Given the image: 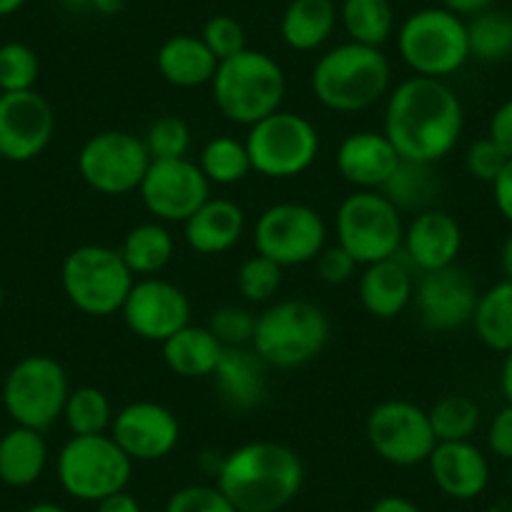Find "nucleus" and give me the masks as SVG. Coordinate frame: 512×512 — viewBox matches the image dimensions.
<instances>
[{
    "instance_id": "obj_48",
    "label": "nucleus",
    "mask_w": 512,
    "mask_h": 512,
    "mask_svg": "<svg viewBox=\"0 0 512 512\" xmlns=\"http://www.w3.org/2000/svg\"><path fill=\"white\" fill-rule=\"evenodd\" d=\"M490 186L497 211H500L502 219L512 226V159L507 161L505 169L500 171V176H497Z\"/></svg>"
},
{
    "instance_id": "obj_39",
    "label": "nucleus",
    "mask_w": 512,
    "mask_h": 512,
    "mask_svg": "<svg viewBox=\"0 0 512 512\" xmlns=\"http://www.w3.org/2000/svg\"><path fill=\"white\" fill-rule=\"evenodd\" d=\"M41 73L36 51L21 41L0 46V93L33 91Z\"/></svg>"
},
{
    "instance_id": "obj_8",
    "label": "nucleus",
    "mask_w": 512,
    "mask_h": 512,
    "mask_svg": "<svg viewBox=\"0 0 512 512\" xmlns=\"http://www.w3.org/2000/svg\"><path fill=\"white\" fill-rule=\"evenodd\" d=\"M56 475L63 490L81 502H98L126 490L134 475V460L111 435H73L61 447Z\"/></svg>"
},
{
    "instance_id": "obj_45",
    "label": "nucleus",
    "mask_w": 512,
    "mask_h": 512,
    "mask_svg": "<svg viewBox=\"0 0 512 512\" xmlns=\"http://www.w3.org/2000/svg\"><path fill=\"white\" fill-rule=\"evenodd\" d=\"M317 264V274L324 284H332V287H339V284L352 282V277L357 274L359 264L354 262V256L349 254L344 246H324L322 254L314 259Z\"/></svg>"
},
{
    "instance_id": "obj_41",
    "label": "nucleus",
    "mask_w": 512,
    "mask_h": 512,
    "mask_svg": "<svg viewBox=\"0 0 512 512\" xmlns=\"http://www.w3.org/2000/svg\"><path fill=\"white\" fill-rule=\"evenodd\" d=\"M206 327L214 332V337L219 339L226 347H249L251 339H254L256 329V314L251 309L239 307V304H226L211 312L209 324Z\"/></svg>"
},
{
    "instance_id": "obj_56",
    "label": "nucleus",
    "mask_w": 512,
    "mask_h": 512,
    "mask_svg": "<svg viewBox=\"0 0 512 512\" xmlns=\"http://www.w3.org/2000/svg\"><path fill=\"white\" fill-rule=\"evenodd\" d=\"M26 512H68L63 505H56V502H36V505L28 507Z\"/></svg>"
},
{
    "instance_id": "obj_19",
    "label": "nucleus",
    "mask_w": 512,
    "mask_h": 512,
    "mask_svg": "<svg viewBox=\"0 0 512 512\" xmlns=\"http://www.w3.org/2000/svg\"><path fill=\"white\" fill-rule=\"evenodd\" d=\"M477 299H480V292L472 277L455 264L440 272L420 274L412 302L417 304V312L427 329L455 332L472 322Z\"/></svg>"
},
{
    "instance_id": "obj_11",
    "label": "nucleus",
    "mask_w": 512,
    "mask_h": 512,
    "mask_svg": "<svg viewBox=\"0 0 512 512\" xmlns=\"http://www.w3.org/2000/svg\"><path fill=\"white\" fill-rule=\"evenodd\" d=\"M405 221L382 191H354L337 209V244L359 267L392 259L402 251Z\"/></svg>"
},
{
    "instance_id": "obj_5",
    "label": "nucleus",
    "mask_w": 512,
    "mask_h": 512,
    "mask_svg": "<svg viewBox=\"0 0 512 512\" xmlns=\"http://www.w3.org/2000/svg\"><path fill=\"white\" fill-rule=\"evenodd\" d=\"M332 334L327 312L309 299H277L256 314L251 347L267 367L297 369L324 352Z\"/></svg>"
},
{
    "instance_id": "obj_58",
    "label": "nucleus",
    "mask_w": 512,
    "mask_h": 512,
    "mask_svg": "<svg viewBox=\"0 0 512 512\" xmlns=\"http://www.w3.org/2000/svg\"><path fill=\"white\" fill-rule=\"evenodd\" d=\"M3 302H6V292H3V284H0V309H3Z\"/></svg>"
},
{
    "instance_id": "obj_3",
    "label": "nucleus",
    "mask_w": 512,
    "mask_h": 512,
    "mask_svg": "<svg viewBox=\"0 0 512 512\" xmlns=\"http://www.w3.org/2000/svg\"><path fill=\"white\" fill-rule=\"evenodd\" d=\"M392 91V66L382 48L342 43L312 68V93L334 113H359L377 106Z\"/></svg>"
},
{
    "instance_id": "obj_13",
    "label": "nucleus",
    "mask_w": 512,
    "mask_h": 512,
    "mask_svg": "<svg viewBox=\"0 0 512 512\" xmlns=\"http://www.w3.org/2000/svg\"><path fill=\"white\" fill-rule=\"evenodd\" d=\"M151 156L144 139L128 131H101L83 144L78 154V174L103 196H123L139 191Z\"/></svg>"
},
{
    "instance_id": "obj_43",
    "label": "nucleus",
    "mask_w": 512,
    "mask_h": 512,
    "mask_svg": "<svg viewBox=\"0 0 512 512\" xmlns=\"http://www.w3.org/2000/svg\"><path fill=\"white\" fill-rule=\"evenodd\" d=\"M164 512H236L216 485H186L166 502Z\"/></svg>"
},
{
    "instance_id": "obj_59",
    "label": "nucleus",
    "mask_w": 512,
    "mask_h": 512,
    "mask_svg": "<svg viewBox=\"0 0 512 512\" xmlns=\"http://www.w3.org/2000/svg\"><path fill=\"white\" fill-rule=\"evenodd\" d=\"M287 3H289V0H287Z\"/></svg>"
},
{
    "instance_id": "obj_54",
    "label": "nucleus",
    "mask_w": 512,
    "mask_h": 512,
    "mask_svg": "<svg viewBox=\"0 0 512 512\" xmlns=\"http://www.w3.org/2000/svg\"><path fill=\"white\" fill-rule=\"evenodd\" d=\"M500 267H502V274H505V279H510L512 282V234L507 236L505 244H502Z\"/></svg>"
},
{
    "instance_id": "obj_50",
    "label": "nucleus",
    "mask_w": 512,
    "mask_h": 512,
    "mask_svg": "<svg viewBox=\"0 0 512 512\" xmlns=\"http://www.w3.org/2000/svg\"><path fill=\"white\" fill-rule=\"evenodd\" d=\"M442 8L455 16H477V13L487 11L492 6V0H440Z\"/></svg>"
},
{
    "instance_id": "obj_9",
    "label": "nucleus",
    "mask_w": 512,
    "mask_h": 512,
    "mask_svg": "<svg viewBox=\"0 0 512 512\" xmlns=\"http://www.w3.org/2000/svg\"><path fill=\"white\" fill-rule=\"evenodd\" d=\"M251 169L267 179H297L319 156V131L307 116L279 108L249 126L244 139Z\"/></svg>"
},
{
    "instance_id": "obj_36",
    "label": "nucleus",
    "mask_w": 512,
    "mask_h": 512,
    "mask_svg": "<svg viewBox=\"0 0 512 512\" xmlns=\"http://www.w3.org/2000/svg\"><path fill=\"white\" fill-rule=\"evenodd\" d=\"M63 422L71 435H106L113 422V407L98 387H76L63 407Z\"/></svg>"
},
{
    "instance_id": "obj_51",
    "label": "nucleus",
    "mask_w": 512,
    "mask_h": 512,
    "mask_svg": "<svg viewBox=\"0 0 512 512\" xmlns=\"http://www.w3.org/2000/svg\"><path fill=\"white\" fill-rule=\"evenodd\" d=\"M369 512H422V507H417L415 502L407 500V497L400 495H387V497H379Z\"/></svg>"
},
{
    "instance_id": "obj_4",
    "label": "nucleus",
    "mask_w": 512,
    "mask_h": 512,
    "mask_svg": "<svg viewBox=\"0 0 512 512\" xmlns=\"http://www.w3.org/2000/svg\"><path fill=\"white\" fill-rule=\"evenodd\" d=\"M211 96L226 121L249 128L282 108L287 76L277 58L246 48L219 63L211 78Z\"/></svg>"
},
{
    "instance_id": "obj_37",
    "label": "nucleus",
    "mask_w": 512,
    "mask_h": 512,
    "mask_svg": "<svg viewBox=\"0 0 512 512\" xmlns=\"http://www.w3.org/2000/svg\"><path fill=\"white\" fill-rule=\"evenodd\" d=\"M437 442L470 440L480 427V405L472 397L447 395L427 410Z\"/></svg>"
},
{
    "instance_id": "obj_6",
    "label": "nucleus",
    "mask_w": 512,
    "mask_h": 512,
    "mask_svg": "<svg viewBox=\"0 0 512 512\" xmlns=\"http://www.w3.org/2000/svg\"><path fill=\"white\" fill-rule=\"evenodd\" d=\"M136 277L118 249L103 244L76 246L63 259L61 284L68 302L88 317L121 312Z\"/></svg>"
},
{
    "instance_id": "obj_30",
    "label": "nucleus",
    "mask_w": 512,
    "mask_h": 512,
    "mask_svg": "<svg viewBox=\"0 0 512 512\" xmlns=\"http://www.w3.org/2000/svg\"><path fill=\"white\" fill-rule=\"evenodd\" d=\"M437 164H422V161L402 159L390 181L382 186V194L397 206L400 214H422L435 209L440 196V174L435 171Z\"/></svg>"
},
{
    "instance_id": "obj_49",
    "label": "nucleus",
    "mask_w": 512,
    "mask_h": 512,
    "mask_svg": "<svg viewBox=\"0 0 512 512\" xmlns=\"http://www.w3.org/2000/svg\"><path fill=\"white\" fill-rule=\"evenodd\" d=\"M96 512H141V505L134 495H128L126 490H121L98 500Z\"/></svg>"
},
{
    "instance_id": "obj_25",
    "label": "nucleus",
    "mask_w": 512,
    "mask_h": 512,
    "mask_svg": "<svg viewBox=\"0 0 512 512\" xmlns=\"http://www.w3.org/2000/svg\"><path fill=\"white\" fill-rule=\"evenodd\" d=\"M246 229V214L236 201L209 196L191 219L184 221V239L191 251L204 256L234 249Z\"/></svg>"
},
{
    "instance_id": "obj_14",
    "label": "nucleus",
    "mask_w": 512,
    "mask_h": 512,
    "mask_svg": "<svg viewBox=\"0 0 512 512\" xmlns=\"http://www.w3.org/2000/svg\"><path fill=\"white\" fill-rule=\"evenodd\" d=\"M364 432L377 457L395 467L422 465L437 445L430 415L410 400H384L374 405Z\"/></svg>"
},
{
    "instance_id": "obj_35",
    "label": "nucleus",
    "mask_w": 512,
    "mask_h": 512,
    "mask_svg": "<svg viewBox=\"0 0 512 512\" xmlns=\"http://www.w3.org/2000/svg\"><path fill=\"white\" fill-rule=\"evenodd\" d=\"M470 58L482 63H502L512 56V13L487 11L472 16L467 23Z\"/></svg>"
},
{
    "instance_id": "obj_22",
    "label": "nucleus",
    "mask_w": 512,
    "mask_h": 512,
    "mask_svg": "<svg viewBox=\"0 0 512 512\" xmlns=\"http://www.w3.org/2000/svg\"><path fill=\"white\" fill-rule=\"evenodd\" d=\"M427 467L437 490L455 500H475L490 485V462L470 440L437 442Z\"/></svg>"
},
{
    "instance_id": "obj_46",
    "label": "nucleus",
    "mask_w": 512,
    "mask_h": 512,
    "mask_svg": "<svg viewBox=\"0 0 512 512\" xmlns=\"http://www.w3.org/2000/svg\"><path fill=\"white\" fill-rule=\"evenodd\" d=\"M487 445L490 452L500 460H512V402H507L490 422L487 430Z\"/></svg>"
},
{
    "instance_id": "obj_1",
    "label": "nucleus",
    "mask_w": 512,
    "mask_h": 512,
    "mask_svg": "<svg viewBox=\"0 0 512 512\" xmlns=\"http://www.w3.org/2000/svg\"><path fill=\"white\" fill-rule=\"evenodd\" d=\"M465 128L460 96L440 78L412 76L397 83L384 103V136L407 161L440 164Z\"/></svg>"
},
{
    "instance_id": "obj_57",
    "label": "nucleus",
    "mask_w": 512,
    "mask_h": 512,
    "mask_svg": "<svg viewBox=\"0 0 512 512\" xmlns=\"http://www.w3.org/2000/svg\"><path fill=\"white\" fill-rule=\"evenodd\" d=\"M63 6L68 8H83V6H91V0H61Z\"/></svg>"
},
{
    "instance_id": "obj_20",
    "label": "nucleus",
    "mask_w": 512,
    "mask_h": 512,
    "mask_svg": "<svg viewBox=\"0 0 512 512\" xmlns=\"http://www.w3.org/2000/svg\"><path fill=\"white\" fill-rule=\"evenodd\" d=\"M402 251L407 264L420 274L455 267L462 251V226L457 224L455 216L437 206L422 211L405 226Z\"/></svg>"
},
{
    "instance_id": "obj_34",
    "label": "nucleus",
    "mask_w": 512,
    "mask_h": 512,
    "mask_svg": "<svg viewBox=\"0 0 512 512\" xmlns=\"http://www.w3.org/2000/svg\"><path fill=\"white\" fill-rule=\"evenodd\" d=\"M199 169L211 186H234L251 174V159L244 141L234 136H214L199 154Z\"/></svg>"
},
{
    "instance_id": "obj_55",
    "label": "nucleus",
    "mask_w": 512,
    "mask_h": 512,
    "mask_svg": "<svg viewBox=\"0 0 512 512\" xmlns=\"http://www.w3.org/2000/svg\"><path fill=\"white\" fill-rule=\"evenodd\" d=\"M23 6H26V0H0V18L13 16V13L21 11Z\"/></svg>"
},
{
    "instance_id": "obj_40",
    "label": "nucleus",
    "mask_w": 512,
    "mask_h": 512,
    "mask_svg": "<svg viewBox=\"0 0 512 512\" xmlns=\"http://www.w3.org/2000/svg\"><path fill=\"white\" fill-rule=\"evenodd\" d=\"M146 151L151 161H171V159H189L191 149V128L181 116L166 113L156 118L144 136Z\"/></svg>"
},
{
    "instance_id": "obj_16",
    "label": "nucleus",
    "mask_w": 512,
    "mask_h": 512,
    "mask_svg": "<svg viewBox=\"0 0 512 512\" xmlns=\"http://www.w3.org/2000/svg\"><path fill=\"white\" fill-rule=\"evenodd\" d=\"M121 317L131 334L144 342L164 344L179 329L191 324V302L176 284L159 277H144L136 279L128 292Z\"/></svg>"
},
{
    "instance_id": "obj_12",
    "label": "nucleus",
    "mask_w": 512,
    "mask_h": 512,
    "mask_svg": "<svg viewBox=\"0 0 512 512\" xmlns=\"http://www.w3.org/2000/svg\"><path fill=\"white\" fill-rule=\"evenodd\" d=\"M254 246L256 254L267 256L282 269L304 267L327 246V224L322 214L307 204H272L256 219Z\"/></svg>"
},
{
    "instance_id": "obj_32",
    "label": "nucleus",
    "mask_w": 512,
    "mask_h": 512,
    "mask_svg": "<svg viewBox=\"0 0 512 512\" xmlns=\"http://www.w3.org/2000/svg\"><path fill=\"white\" fill-rule=\"evenodd\" d=\"M472 329L477 339L492 352L510 354L512 352V282L492 284L487 292L477 299L475 314H472Z\"/></svg>"
},
{
    "instance_id": "obj_42",
    "label": "nucleus",
    "mask_w": 512,
    "mask_h": 512,
    "mask_svg": "<svg viewBox=\"0 0 512 512\" xmlns=\"http://www.w3.org/2000/svg\"><path fill=\"white\" fill-rule=\"evenodd\" d=\"M201 41L206 43L211 53L216 56V61H226V58L236 56V53L246 51V31L236 18L226 16H211L206 21L204 31H201Z\"/></svg>"
},
{
    "instance_id": "obj_29",
    "label": "nucleus",
    "mask_w": 512,
    "mask_h": 512,
    "mask_svg": "<svg viewBox=\"0 0 512 512\" xmlns=\"http://www.w3.org/2000/svg\"><path fill=\"white\" fill-rule=\"evenodd\" d=\"M337 21L334 0H289L282 16V38L292 51H317L332 38Z\"/></svg>"
},
{
    "instance_id": "obj_7",
    "label": "nucleus",
    "mask_w": 512,
    "mask_h": 512,
    "mask_svg": "<svg viewBox=\"0 0 512 512\" xmlns=\"http://www.w3.org/2000/svg\"><path fill=\"white\" fill-rule=\"evenodd\" d=\"M397 51L415 76L440 78L470 61L467 23L445 8H422L397 31Z\"/></svg>"
},
{
    "instance_id": "obj_28",
    "label": "nucleus",
    "mask_w": 512,
    "mask_h": 512,
    "mask_svg": "<svg viewBox=\"0 0 512 512\" xmlns=\"http://www.w3.org/2000/svg\"><path fill=\"white\" fill-rule=\"evenodd\" d=\"M161 354H164L166 367L174 374L199 379L211 377L216 372V364L224 354V344L214 337L209 327L186 324L184 329H179L174 337L161 344Z\"/></svg>"
},
{
    "instance_id": "obj_18",
    "label": "nucleus",
    "mask_w": 512,
    "mask_h": 512,
    "mask_svg": "<svg viewBox=\"0 0 512 512\" xmlns=\"http://www.w3.org/2000/svg\"><path fill=\"white\" fill-rule=\"evenodd\" d=\"M108 435L134 462H159L179 445L181 425L166 405L139 400L113 415Z\"/></svg>"
},
{
    "instance_id": "obj_15",
    "label": "nucleus",
    "mask_w": 512,
    "mask_h": 512,
    "mask_svg": "<svg viewBox=\"0 0 512 512\" xmlns=\"http://www.w3.org/2000/svg\"><path fill=\"white\" fill-rule=\"evenodd\" d=\"M146 211L161 224H184L209 201L211 184L191 159L151 161L139 186Z\"/></svg>"
},
{
    "instance_id": "obj_33",
    "label": "nucleus",
    "mask_w": 512,
    "mask_h": 512,
    "mask_svg": "<svg viewBox=\"0 0 512 512\" xmlns=\"http://www.w3.org/2000/svg\"><path fill=\"white\" fill-rule=\"evenodd\" d=\"M339 21L352 43L382 48L395 33V8L390 0H342Z\"/></svg>"
},
{
    "instance_id": "obj_52",
    "label": "nucleus",
    "mask_w": 512,
    "mask_h": 512,
    "mask_svg": "<svg viewBox=\"0 0 512 512\" xmlns=\"http://www.w3.org/2000/svg\"><path fill=\"white\" fill-rule=\"evenodd\" d=\"M131 0H91V8H96L101 16H118L121 11H126V6Z\"/></svg>"
},
{
    "instance_id": "obj_24",
    "label": "nucleus",
    "mask_w": 512,
    "mask_h": 512,
    "mask_svg": "<svg viewBox=\"0 0 512 512\" xmlns=\"http://www.w3.org/2000/svg\"><path fill=\"white\" fill-rule=\"evenodd\" d=\"M415 297V277L410 264L392 256L367 264L359 277V302L374 319H395L405 312Z\"/></svg>"
},
{
    "instance_id": "obj_44",
    "label": "nucleus",
    "mask_w": 512,
    "mask_h": 512,
    "mask_svg": "<svg viewBox=\"0 0 512 512\" xmlns=\"http://www.w3.org/2000/svg\"><path fill=\"white\" fill-rule=\"evenodd\" d=\"M507 161L510 159L485 136V139H477L470 144L465 154V169L480 184H492L500 176V171L505 169Z\"/></svg>"
},
{
    "instance_id": "obj_21",
    "label": "nucleus",
    "mask_w": 512,
    "mask_h": 512,
    "mask_svg": "<svg viewBox=\"0 0 512 512\" xmlns=\"http://www.w3.org/2000/svg\"><path fill=\"white\" fill-rule=\"evenodd\" d=\"M400 161L402 156L384 131H354L337 149V171L357 191L382 189Z\"/></svg>"
},
{
    "instance_id": "obj_26",
    "label": "nucleus",
    "mask_w": 512,
    "mask_h": 512,
    "mask_svg": "<svg viewBox=\"0 0 512 512\" xmlns=\"http://www.w3.org/2000/svg\"><path fill=\"white\" fill-rule=\"evenodd\" d=\"M156 68L161 78L176 88H199L211 83L219 61L214 53L206 48L201 36L179 33L161 43L156 53Z\"/></svg>"
},
{
    "instance_id": "obj_47",
    "label": "nucleus",
    "mask_w": 512,
    "mask_h": 512,
    "mask_svg": "<svg viewBox=\"0 0 512 512\" xmlns=\"http://www.w3.org/2000/svg\"><path fill=\"white\" fill-rule=\"evenodd\" d=\"M487 139H490L507 159H512V98L502 101L500 106L492 111L490 126H487Z\"/></svg>"
},
{
    "instance_id": "obj_17",
    "label": "nucleus",
    "mask_w": 512,
    "mask_h": 512,
    "mask_svg": "<svg viewBox=\"0 0 512 512\" xmlns=\"http://www.w3.org/2000/svg\"><path fill=\"white\" fill-rule=\"evenodd\" d=\"M53 134L56 113L36 88L0 93V159L28 164L48 149Z\"/></svg>"
},
{
    "instance_id": "obj_38",
    "label": "nucleus",
    "mask_w": 512,
    "mask_h": 512,
    "mask_svg": "<svg viewBox=\"0 0 512 512\" xmlns=\"http://www.w3.org/2000/svg\"><path fill=\"white\" fill-rule=\"evenodd\" d=\"M284 269L262 254L249 256L236 272V287L249 304H272L282 289Z\"/></svg>"
},
{
    "instance_id": "obj_53",
    "label": "nucleus",
    "mask_w": 512,
    "mask_h": 512,
    "mask_svg": "<svg viewBox=\"0 0 512 512\" xmlns=\"http://www.w3.org/2000/svg\"><path fill=\"white\" fill-rule=\"evenodd\" d=\"M500 387H502V395L507 397V402H512V352L505 354V362H502Z\"/></svg>"
},
{
    "instance_id": "obj_27",
    "label": "nucleus",
    "mask_w": 512,
    "mask_h": 512,
    "mask_svg": "<svg viewBox=\"0 0 512 512\" xmlns=\"http://www.w3.org/2000/svg\"><path fill=\"white\" fill-rule=\"evenodd\" d=\"M48 465V445L43 432L13 427L0 437V482L8 487H31Z\"/></svg>"
},
{
    "instance_id": "obj_23",
    "label": "nucleus",
    "mask_w": 512,
    "mask_h": 512,
    "mask_svg": "<svg viewBox=\"0 0 512 512\" xmlns=\"http://www.w3.org/2000/svg\"><path fill=\"white\" fill-rule=\"evenodd\" d=\"M221 400L231 410H254L267 397V362L254 352V347H226L216 372L211 374Z\"/></svg>"
},
{
    "instance_id": "obj_31",
    "label": "nucleus",
    "mask_w": 512,
    "mask_h": 512,
    "mask_svg": "<svg viewBox=\"0 0 512 512\" xmlns=\"http://www.w3.org/2000/svg\"><path fill=\"white\" fill-rule=\"evenodd\" d=\"M174 236L161 221H144L123 236L121 256L134 277H156L174 259Z\"/></svg>"
},
{
    "instance_id": "obj_10",
    "label": "nucleus",
    "mask_w": 512,
    "mask_h": 512,
    "mask_svg": "<svg viewBox=\"0 0 512 512\" xmlns=\"http://www.w3.org/2000/svg\"><path fill=\"white\" fill-rule=\"evenodd\" d=\"M71 384L61 362L48 354L18 359L3 382V407L18 427L48 430L63 417Z\"/></svg>"
},
{
    "instance_id": "obj_2",
    "label": "nucleus",
    "mask_w": 512,
    "mask_h": 512,
    "mask_svg": "<svg viewBox=\"0 0 512 512\" xmlns=\"http://www.w3.org/2000/svg\"><path fill=\"white\" fill-rule=\"evenodd\" d=\"M304 462L289 445L256 440L239 445L221 460L216 487L236 512H279L299 495Z\"/></svg>"
}]
</instances>
